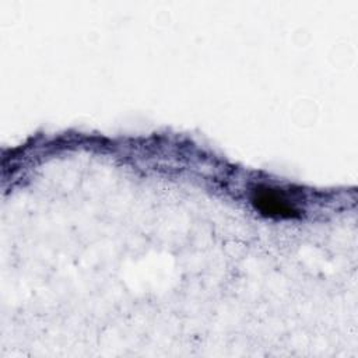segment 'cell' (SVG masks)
I'll return each mask as SVG.
<instances>
[{"instance_id":"1","label":"cell","mask_w":358,"mask_h":358,"mask_svg":"<svg viewBox=\"0 0 358 358\" xmlns=\"http://www.w3.org/2000/svg\"><path fill=\"white\" fill-rule=\"evenodd\" d=\"M252 201L259 211L270 217L295 218L301 215V210L281 189L259 186L253 192Z\"/></svg>"}]
</instances>
